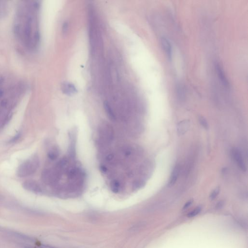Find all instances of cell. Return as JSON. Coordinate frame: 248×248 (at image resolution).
I'll list each match as a JSON object with an SVG mask.
<instances>
[{"mask_svg": "<svg viewBox=\"0 0 248 248\" xmlns=\"http://www.w3.org/2000/svg\"><path fill=\"white\" fill-rule=\"evenodd\" d=\"M39 166V160L38 156H34L26 161H24L18 168L17 174L19 177L28 176L33 174Z\"/></svg>", "mask_w": 248, "mask_h": 248, "instance_id": "6da1fadb", "label": "cell"}, {"mask_svg": "<svg viewBox=\"0 0 248 248\" xmlns=\"http://www.w3.org/2000/svg\"><path fill=\"white\" fill-rule=\"evenodd\" d=\"M114 137L113 130L108 124L104 123L98 129V145L105 147L111 143Z\"/></svg>", "mask_w": 248, "mask_h": 248, "instance_id": "7a4b0ae2", "label": "cell"}, {"mask_svg": "<svg viewBox=\"0 0 248 248\" xmlns=\"http://www.w3.org/2000/svg\"><path fill=\"white\" fill-rule=\"evenodd\" d=\"M232 155L234 160L240 169L244 172L246 171V165L240 150L238 148H235L232 150Z\"/></svg>", "mask_w": 248, "mask_h": 248, "instance_id": "3957f363", "label": "cell"}, {"mask_svg": "<svg viewBox=\"0 0 248 248\" xmlns=\"http://www.w3.org/2000/svg\"><path fill=\"white\" fill-rule=\"evenodd\" d=\"M23 187L24 189L30 192L39 193L42 192L41 188L38 183L33 180H28L23 183Z\"/></svg>", "mask_w": 248, "mask_h": 248, "instance_id": "277c9868", "label": "cell"}, {"mask_svg": "<svg viewBox=\"0 0 248 248\" xmlns=\"http://www.w3.org/2000/svg\"><path fill=\"white\" fill-rule=\"evenodd\" d=\"M215 69L219 80L221 82L222 84L226 88H228L229 86V82L228 81V79L224 73L222 67L219 64L217 63L215 64Z\"/></svg>", "mask_w": 248, "mask_h": 248, "instance_id": "5b68a950", "label": "cell"}, {"mask_svg": "<svg viewBox=\"0 0 248 248\" xmlns=\"http://www.w3.org/2000/svg\"><path fill=\"white\" fill-rule=\"evenodd\" d=\"M161 43L168 58L171 60L172 58V47L171 43L167 38L165 37H162Z\"/></svg>", "mask_w": 248, "mask_h": 248, "instance_id": "8992f818", "label": "cell"}, {"mask_svg": "<svg viewBox=\"0 0 248 248\" xmlns=\"http://www.w3.org/2000/svg\"><path fill=\"white\" fill-rule=\"evenodd\" d=\"M190 127V121L183 120L179 123L177 126V133L179 135H183L187 132Z\"/></svg>", "mask_w": 248, "mask_h": 248, "instance_id": "52a82bcc", "label": "cell"}, {"mask_svg": "<svg viewBox=\"0 0 248 248\" xmlns=\"http://www.w3.org/2000/svg\"><path fill=\"white\" fill-rule=\"evenodd\" d=\"M179 172H180V167L178 165H176L172 170L171 177L170 179L169 182V185L170 186H172L175 184L178 179Z\"/></svg>", "mask_w": 248, "mask_h": 248, "instance_id": "ba28073f", "label": "cell"}, {"mask_svg": "<svg viewBox=\"0 0 248 248\" xmlns=\"http://www.w3.org/2000/svg\"><path fill=\"white\" fill-rule=\"evenodd\" d=\"M63 92L68 95H72L76 93L77 90L74 85L72 84L66 83L64 84L63 88Z\"/></svg>", "mask_w": 248, "mask_h": 248, "instance_id": "9c48e42d", "label": "cell"}, {"mask_svg": "<svg viewBox=\"0 0 248 248\" xmlns=\"http://www.w3.org/2000/svg\"><path fill=\"white\" fill-rule=\"evenodd\" d=\"M104 106L105 111H106L108 117H109L110 119L111 120V121H115L116 119V116L113 113V110L111 109V107L109 104V103L107 102H105L104 104Z\"/></svg>", "mask_w": 248, "mask_h": 248, "instance_id": "30bf717a", "label": "cell"}, {"mask_svg": "<svg viewBox=\"0 0 248 248\" xmlns=\"http://www.w3.org/2000/svg\"><path fill=\"white\" fill-rule=\"evenodd\" d=\"M59 155V150L56 147H54L48 152V157L51 160H54Z\"/></svg>", "mask_w": 248, "mask_h": 248, "instance_id": "8fae6325", "label": "cell"}, {"mask_svg": "<svg viewBox=\"0 0 248 248\" xmlns=\"http://www.w3.org/2000/svg\"><path fill=\"white\" fill-rule=\"evenodd\" d=\"M121 185L119 182L117 180H113L111 182V188L113 192L115 193H117L119 192L121 188Z\"/></svg>", "mask_w": 248, "mask_h": 248, "instance_id": "7c38bea8", "label": "cell"}, {"mask_svg": "<svg viewBox=\"0 0 248 248\" xmlns=\"http://www.w3.org/2000/svg\"><path fill=\"white\" fill-rule=\"evenodd\" d=\"M201 210V207L200 206L197 207L195 209H194V210H193V211H192L191 212L189 213L188 215V216L190 217H193L194 216H196L197 215H198L200 212Z\"/></svg>", "mask_w": 248, "mask_h": 248, "instance_id": "4fadbf2b", "label": "cell"}, {"mask_svg": "<svg viewBox=\"0 0 248 248\" xmlns=\"http://www.w3.org/2000/svg\"><path fill=\"white\" fill-rule=\"evenodd\" d=\"M199 120V122H200V123L202 126H203V127H204L205 129H208V127H209L208 124V122L205 118L203 116H200Z\"/></svg>", "mask_w": 248, "mask_h": 248, "instance_id": "5bb4252c", "label": "cell"}, {"mask_svg": "<svg viewBox=\"0 0 248 248\" xmlns=\"http://www.w3.org/2000/svg\"><path fill=\"white\" fill-rule=\"evenodd\" d=\"M219 188H217L213 190V192L211 193L210 195V198L212 200H214L215 198H216V197L217 196V195L219 194Z\"/></svg>", "mask_w": 248, "mask_h": 248, "instance_id": "9a60e30c", "label": "cell"}, {"mask_svg": "<svg viewBox=\"0 0 248 248\" xmlns=\"http://www.w3.org/2000/svg\"><path fill=\"white\" fill-rule=\"evenodd\" d=\"M15 235L17 237H19L20 239H24V240H28V241H32V239L30 238V237H27V236H25V235H23V234H19V233H15Z\"/></svg>", "mask_w": 248, "mask_h": 248, "instance_id": "2e32d148", "label": "cell"}, {"mask_svg": "<svg viewBox=\"0 0 248 248\" xmlns=\"http://www.w3.org/2000/svg\"><path fill=\"white\" fill-rule=\"evenodd\" d=\"M68 23L64 22L63 25L62 27V32L64 34H66V32H68Z\"/></svg>", "mask_w": 248, "mask_h": 248, "instance_id": "e0dca14e", "label": "cell"}, {"mask_svg": "<svg viewBox=\"0 0 248 248\" xmlns=\"http://www.w3.org/2000/svg\"><path fill=\"white\" fill-rule=\"evenodd\" d=\"M20 137H21V134H18L16 136H15V137H13V138L11 139L9 141V143H13L16 142L19 139Z\"/></svg>", "mask_w": 248, "mask_h": 248, "instance_id": "ac0fdd59", "label": "cell"}, {"mask_svg": "<svg viewBox=\"0 0 248 248\" xmlns=\"http://www.w3.org/2000/svg\"><path fill=\"white\" fill-rule=\"evenodd\" d=\"M192 202H193V201L192 200L188 201L187 203H186L185 205H184V207L183 208V210H185V209H186V208H187L188 207L190 206V205H192Z\"/></svg>", "mask_w": 248, "mask_h": 248, "instance_id": "d6986e66", "label": "cell"}, {"mask_svg": "<svg viewBox=\"0 0 248 248\" xmlns=\"http://www.w3.org/2000/svg\"><path fill=\"white\" fill-rule=\"evenodd\" d=\"M223 202H219V203H217V205H216V208H217V209H219V208H221V207L223 206Z\"/></svg>", "mask_w": 248, "mask_h": 248, "instance_id": "ffe728a7", "label": "cell"}, {"mask_svg": "<svg viewBox=\"0 0 248 248\" xmlns=\"http://www.w3.org/2000/svg\"><path fill=\"white\" fill-rule=\"evenodd\" d=\"M41 247H42V248H57L53 247L50 246H48V245H42L41 246Z\"/></svg>", "mask_w": 248, "mask_h": 248, "instance_id": "44dd1931", "label": "cell"}]
</instances>
